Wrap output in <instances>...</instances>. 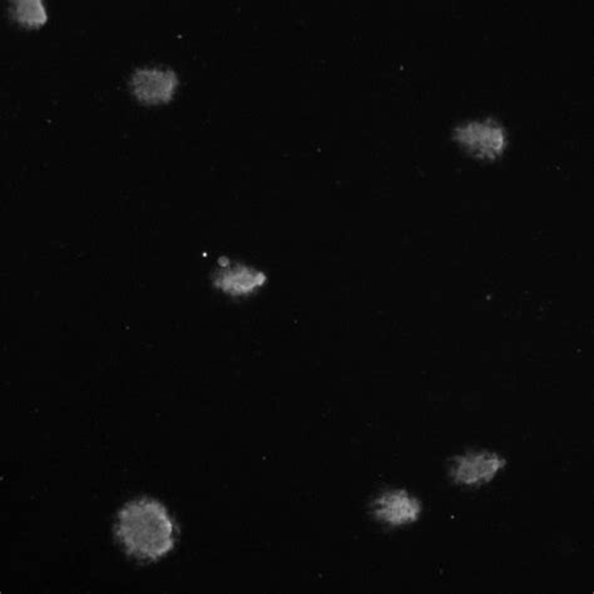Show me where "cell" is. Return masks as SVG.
I'll return each instance as SVG.
<instances>
[{"instance_id":"6da1fadb","label":"cell","mask_w":594,"mask_h":594,"mask_svg":"<svg viewBox=\"0 0 594 594\" xmlns=\"http://www.w3.org/2000/svg\"><path fill=\"white\" fill-rule=\"evenodd\" d=\"M175 526L165 506L151 498L129 502L118 513L116 534L128 555L156 560L173 551Z\"/></svg>"},{"instance_id":"7a4b0ae2","label":"cell","mask_w":594,"mask_h":594,"mask_svg":"<svg viewBox=\"0 0 594 594\" xmlns=\"http://www.w3.org/2000/svg\"><path fill=\"white\" fill-rule=\"evenodd\" d=\"M507 463L496 453L470 451L452 459L451 477L460 485H482L492 482Z\"/></svg>"},{"instance_id":"3957f363","label":"cell","mask_w":594,"mask_h":594,"mask_svg":"<svg viewBox=\"0 0 594 594\" xmlns=\"http://www.w3.org/2000/svg\"><path fill=\"white\" fill-rule=\"evenodd\" d=\"M177 73L173 69L138 68L129 86L137 101L146 105L167 104L173 101L178 88Z\"/></svg>"},{"instance_id":"277c9868","label":"cell","mask_w":594,"mask_h":594,"mask_svg":"<svg viewBox=\"0 0 594 594\" xmlns=\"http://www.w3.org/2000/svg\"><path fill=\"white\" fill-rule=\"evenodd\" d=\"M454 140L477 157L484 160L498 159L507 144L504 129L491 122L485 124L471 122L469 125L457 127L454 131Z\"/></svg>"},{"instance_id":"5b68a950","label":"cell","mask_w":594,"mask_h":594,"mask_svg":"<svg viewBox=\"0 0 594 594\" xmlns=\"http://www.w3.org/2000/svg\"><path fill=\"white\" fill-rule=\"evenodd\" d=\"M371 508L374 517L392 527L417 522L421 513L420 502L404 490L382 493Z\"/></svg>"},{"instance_id":"8992f818","label":"cell","mask_w":594,"mask_h":594,"mask_svg":"<svg viewBox=\"0 0 594 594\" xmlns=\"http://www.w3.org/2000/svg\"><path fill=\"white\" fill-rule=\"evenodd\" d=\"M214 285L231 296L251 294L266 282V275L241 264H235L227 257L218 260V268L214 275Z\"/></svg>"},{"instance_id":"52a82bcc","label":"cell","mask_w":594,"mask_h":594,"mask_svg":"<svg viewBox=\"0 0 594 594\" xmlns=\"http://www.w3.org/2000/svg\"><path fill=\"white\" fill-rule=\"evenodd\" d=\"M11 17L24 28L37 29L48 21L46 7L40 0H17L10 7Z\"/></svg>"}]
</instances>
